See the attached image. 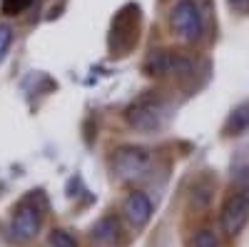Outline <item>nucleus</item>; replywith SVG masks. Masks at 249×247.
<instances>
[{"mask_svg": "<svg viewBox=\"0 0 249 247\" xmlns=\"http://www.w3.org/2000/svg\"><path fill=\"white\" fill-rule=\"evenodd\" d=\"M43 215H45V200L40 192H33L28 197H23L15 208V217H13V237L18 242H28L37 235L40 225H43Z\"/></svg>", "mask_w": 249, "mask_h": 247, "instance_id": "obj_1", "label": "nucleus"}, {"mask_svg": "<svg viewBox=\"0 0 249 247\" xmlns=\"http://www.w3.org/2000/svg\"><path fill=\"white\" fill-rule=\"evenodd\" d=\"M170 23L175 28V33L184 40V43H195L202 35L204 20H202V10L195 0H177L172 13H170Z\"/></svg>", "mask_w": 249, "mask_h": 247, "instance_id": "obj_2", "label": "nucleus"}, {"mask_svg": "<svg viewBox=\"0 0 249 247\" xmlns=\"http://www.w3.org/2000/svg\"><path fill=\"white\" fill-rule=\"evenodd\" d=\"M112 168L122 180L142 177L150 168V152L142 150V148H122L112 157Z\"/></svg>", "mask_w": 249, "mask_h": 247, "instance_id": "obj_3", "label": "nucleus"}, {"mask_svg": "<svg viewBox=\"0 0 249 247\" xmlns=\"http://www.w3.org/2000/svg\"><path fill=\"white\" fill-rule=\"evenodd\" d=\"M190 68H192L190 57L170 53V50H155L144 60V70L150 75H184L190 73Z\"/></svg>", "mask_w": 249, "mask_h": 247, "instance_id": "obj_4", "label": "nucleus"}, {"mask_svg": "<svg viewBox=\"0 0 249 247\" xmlns=\"http://www.w3.org/2000/svg\"><path fill=\"white\" fill-rule=\"evenodd\" d=\"M247 222H249V200L244 195L234 192L222 205V230L230 237H234L244 230Z\"/></svg>", "mask_w": 249, "mask_h": 247, "instance_id": "obj_5", "label": "nucleus"}, {"mask_svg": "<svg viewBox=\"0 0 249 247\" xmlns=\"http://www.w3.org/2000/svg\"><path fill=\"white\" fill-rule=\"evenodd\" d=\"M127 122L132 128L142 130V133H150L157 130L162 125V108L157 102H147V100H140L127 110Z\"/></svg>", "mask_w": 249, "mask_h": 247, "instance_id": "obj_6", "label": "nucleus"}, {"mask_svg": "<svg viewBox=\"0 0 249 247\" xmlns=\"http://www.w3.org/2000/svg\"><path fill=\"white\" fill-rule=\"evenodd\" d=\"M122 210H124V215H127V220L135 225V228H144L152 217V202L144 192H130L127 200H124V205H122Z\"/></svg>", "mask_w": 249, "mask_h": 247, "instance_id": "obj_7", "label": "nucleus"}, {"mask_svg": "<svg viewBox=\"0 0 249 247\" xmlns=\"http://www.w3.org/2000/svg\"><path fill=\"white\" fill-rule=\"evenodd\" d=\"M117 220L115 217H102L95 228H92V237L100 242V245H112L117 240Z\"/></svg>", "mask_w": 249, "mask_h": 247, "instance_id": "obj_8", "label": "nucleus"}, {"mask_svg": "<svg viewBox=\"0 0 249 247\" xmlns=\"http://www.w3.org/2000/svg\"><path fill=\"white\" fill-rule=\"evenodd\" d=\"M249 128V105H239L230 117H227V125H224V133L227 135H239Z\"/></svg>", "mask_w": 249, "mask_h": 247, "instance_id": "obj_9", "label": "nucleus"}, {"mask_svg": "<svg viewBox=\"0 0 249 247\" xmlns=\"http://www.w3.org/2000/svg\"><path fill=\"white\" fill-rule=\"evenodd\" d=\"M48 245L50 247H77L75 237L68 230H53L50 237H48Z\"/></svg>", "mask_w": 249, "mask_h": 247, "instance_id": "obj_10", "label": "nucleus"}, {"mask_svg": "<svg viewBox=\"0 0 249 247\" xmlns=\"http://www.w3.org/2000/svg\"><path fill=\"white\" fill-rule=\"evenodd\" d=\"M190 247H219V240L212 230H199L195 240L190 242Z\"/></svg>", "mask_w": 249, "mask_h": 247, "instance_id": "obj_11", "label": "nucleus"}, {"mask_svg": "<svg viewBox=\"0 0 249 247\" xmlns=\"http://www.w3.org/2000/svg\"><path fill=\"white\" fill-rule=\"evenodd\" d=\"M33 5V0H3V13L5 15H20Z\"/></svg>", "mask_w": 249, "mask_h": 247, "instance_id": "obj_12", "label": "nucleus"}, {"mask_svg": "<svg viewBox=\"0 0 249 247\" xmlns=\"http://www.w3.org/2000/svg\"><path fill=\"white\" fill-rule=\"evenodd\" d=\"M10 43H13V30L10 25H0V63L5 60L8 50H10Z\"/></svg>", "mask_w": 249, "mask_h": 247, "instance_id": "obj_13", "label": "nucleus"}, {"mask_svg": "<svg viewBox=\"0 0 249 247\" xmlns=\"http://www.w3.org/2000/svg\"><path fill=\"white\" fill-rule=\"evenodd\" d=\"M237 192H239V195H244V197L249 200V168H247V170H242V172H239V177H237Z\"/></svg>", "mask_w": 249, "mask_h": 247, "instance_id": "obj_14", "label": "nucleus"}, {"mask_svg": "<svg viewBox=\"0 0 249 247\" xmlns=\"http://www.w3.org/2000/svg\"><path fill=\"white\" fill-rule=\"evenodd\" d=\"M230 8L239 15H249V0H230Z\"/></svg>", "mask_w": 249, "mask_h": 247, "instance_id": "obj_15", "label": "nucleus"}]
</instances>
